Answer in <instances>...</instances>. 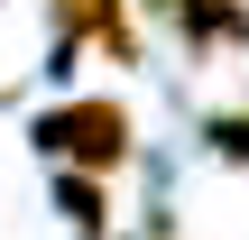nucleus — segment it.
Masks as SVG:
<instances>
[{"instance_id":"1","label":"nucleus","mask_w":249,"mask_h":240,"mask_svg":"<svg viewBox=\"0 0 249 240\" xmlns=\"http://www.w3.org/2000/svg\"><path fill=\"white\" fill-rule=\"evenodd\" d=\"M55 166H74V176H111V166H129V148H139V120H129V102H111V92H83V102H55V111H37V129H28Z\"/></svg>"},{"instance_id":"2","label":"nucleus","mask_w":249,"mask_h":240,"mask_svg":"<svg viewBox=\"0 0 249 240\" xmlns=\"http://www.w3.org/2000/svg\"><path fill=\"white\" fill-rule=\"evenodd\" d=\"M55 37H65V46H92V37H102L120 65L139 55V37H129V0H55Z\"/></svg>"},{"instance_id":"3","label":"nucleus","mask_w":249,"mask_h":240,"mask_svg":"<svg viewBox=\"0 0 249 240\" xmlns=\"http://www.w3.org/2000/svg\"><path fill=\"white\" fill-rule=\"evenodd\" d=\"M55 213H65V231L74 240H102V222H111V203H102V176H55Z\"/></svg>"},{"instance_id":"4","label":"nucleus","mask_w":249,"mask_h":240,"mask_svg":"<svg viewBox=\"0 0 249 240\" xmlns=\"http://www.w3.org/2000/svg\"><path fill=\"white\" fill-rule=\"evenodd\" d=\"M213 157H231V166H249V102L213 120Z\"/></svg>"}]
</instances>
